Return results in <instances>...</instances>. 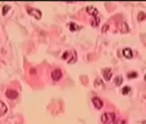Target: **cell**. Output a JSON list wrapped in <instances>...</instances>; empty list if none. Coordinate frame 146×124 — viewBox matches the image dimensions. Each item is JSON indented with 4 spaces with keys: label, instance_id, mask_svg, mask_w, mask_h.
I'll list each match as a JSON object with an SVG mask.
<instances>
[{
    "label": "cell",
    "instance_id": "6da1fadb",
    "mask_svg": "<svg viewBox=\"0 0 146 124\" xmlns=\"http://www.w3.org/2000/svg\"><path fill=\"white\" fill-rule=\"evenodd\" d=\"M62 58L66 60L69 63H73L77 60V54L75 50H69L64 52Z\"/></svg>",
    "mask_w": 146,
    "mask_h": 124
},
{
    "label": "cell",
    "instance_id": "7a4b0ae2",
    "mask_svg": "<svg viewBox=\"0 0 146 124\" xmlns=\"http://www.w3.org/2000/svg\"><path fill=\"white\" fill-rule=\"evenodd\" d=\"M115 120V114L113 112L103 113L101 116V121L104 124H110Z\"/></svg>",
    "mask_w": 146,
    "mask_h": 124
},
{
    "label": "cell",
    "instance_id": "3957f363",
    "mask_svg": "<svg viewBox=\"0 0 146 124\" xmlns=\"http://www.w3.org/2000/svg\"><path fill=\"white\" fill-rule=\"evenodd\" d=\"M29 14L34 16L35 19H40L42 17V12L39 9L34 8V7H28L27 8Z\"/></svg>",
    "mask_w": 146,
    "mask_h": 124
},
{
    "label": "cell",
    "instance_id": "277c9868",
    "mask_svg": "<svg viewBox=\"0 0 146 124\" xmlns=\"http://www.w3.org/2000/svg\"><path fill=\"white\" fill-rule=\"evenodd\" d=\"M51 77L54 81H58L62 77V72L60 69H55L51 73Z\"/></svg>",
    "mask_w": 146,
    "mask_h": 124
},
{
    "label": "cell",
    "instance_id": "5b68a950",
    "mask_svg": "<svg viewBox=\"0 0 146 124\" xmlns=\"http://www.w3.org/2000/svg\"><path fill=\"white\" fill-rule=\"evenodd\" d=\"M92 103H93L94 106L95 107L98 109H102L103 107V105H104L103 101L98 97H94L92 99Z\"/></svg>",
    "mask_w": 146,
    "mask_h": 124
},
{
    "label": "cell",
    "instance_id": "8992f818",
    "mask_svg": "<svg viewBox=\"0 0 146 124\" xmlns=\"http://www.w3.org/2000/svg\"><path fill=\"white\" fill-rule=\"evenodd\" d=\"M6 96H7L8 99H14L15 98L18 97V93L16 90H12V89H9L6 91Z\"/></svg>",
    "mask_w": 146,
    "mask_h": 124
},
{
    "label": "cell",
    "instance_id": "52a82bcc",
    "mask_svg": "<svg viewBox=\"0 0 146 124\" xmlns=\"http://www.w3.org/2000/svg\"><path fill=\"white\" fill-rule=\"evenodd\" d=\"M86 10V12L88 14L93 15L94 17L98 15V10L96 7H93V6H87Z\"/></svg>",
    "mask_w": 146,
    "mask_h": 124
},
{
    "label": "cell",
    "instance_id": "ba28073f",
    "mask_svg": "<svg viewBox=\"0 0 146 124\" xmlns=\"http://www.w3.org/2000/svg\"><path fill=\"white\" fill-rule=\"evenodd\" d=\"M103 76L106 81H109L112 77V71L110 68H105L103 70Z\"/></svg>",
    "mask_w": 146,
    "mask_h": 124
},
{
    "label": "cell",
    "instance_id": "9c48e42d",
    "mask_svg": "<svg viewBox=\"0 0 146 124\" xmlns=\"http://www.w3.org/2000/svg\"><path fill=\"white\" fill-rule=\"evenodd\" d=\"M7 112V107L3 101H0V117L5 115Z\"/></svg>",
    "mask_w": 146,
    "mask_h": 124
},
{
    "label": "cell",
    "instance_id": "30bf717a",
    "mask_svg": "<svg viewBox=\"0 0 146 124\" xmlns=\"http://www.w3.org/2000/svg\"><path fill=\"white\" fill-rule=\"evenodd\" d=\"M123 55L126 58H131L133 56L132 51L130 48H125L123 49Z\"/></svg>",
    "mask_w": 146,
    "mask_h": 124
},
{
    "label": "cell",
    "instance_id": "8fae6325",
    "mask_svg": "<svg viewBox=\"0 0 146 124\" xmlns=\"http://www.w3.org/2000/svg\"><path fill=\"white\" fill-rule=\"evenodd\" d=\"M68 27L71 31H76L79 29V27L78 26V24L74 23V22H70L68 23Z\"/></svg>",
    "mask_w": 146,
    "mask_h": 124
},
{
    "label": "cell",
    "instance_id": "7c38bea8",
    "mask_svg": "<svg viewBox=\"0 0 146 124\" xmlns=\"http://www.w3.org/2000/svg\"><path fill=\"white\" fill-rule=\"evenodd\" d=\"M114 82L117 86H120L123 82V78L121 76H117L114 79Z\"/></svg>",
    "mask_w": 146,
    "mask_h": 124
},
{
    "label": "cell",
    "instance_id": "4fadbf2b",
    "mask_svg": "<svg viewBox=\"0 0 146 124\" xmlns=\"http://www.w3.org/2000/svg\"><path fill=\"white\" fill-rule=\"evenodd\" d=\"M100 22V18L97 16H95L94 17V19H92V21H91V25L93 26V27H96V26L99 25Z\"/></svg>",
    "mask_w": 146,
    "mask_h": 124
},
{
    "label": "cell",
    "instance_id": "5bb4252c",
    "mask_svg": "<svg viewBox=\"0 0 146 124\" xmlns=\"http://www.w3.org/2000/svg\"><path fill=\"white\" fill-rule=\"evenodd\" d=\"M130 91H131V87H130L129 86H125V87H123V88H122V90H121V92H122V94H123V95H127V94L129 93Z\"/></svg>",
    "mask_w": 146,
    "mask_h": 124
},
{
    "label": "cell",
    "instance_id": "9a60e30c",
    "mask_svg": "<svg viewBox=\"0 0 146 124\" xmlns=\"http://www.w3.org/2000/svg\"><path fill=\"white\" fill-rule=\"evenodd\" d=\"M121 32H126L129 31V27H128L127 23H125V22H123L122 24H121Z\"/></svg>",
    "mask_w": 146,
    "mask_h": 124
},
{
    "label": "cell",
    "instance_id": "2e32d148",
    "mask_svg": "<svg viewBox=\"0 0 146 124\" xmlns=\"http://www.w3.org/2000/svg\"><path fill=\"white\" fill-rule=\"evenodd\" d=\"M127 76L129 79H134V78H136L137 76V73L135 72V71H131V72L128 73L127 74Z\"/></svg>",
    "mask_w": 146,
    "mask_h": 124
},
{
    "label": "cell",
    "instance_id": "e0dca14e",
    "mask_svg": "<svg viewBox=\"0 0 146 124\" xmlns=\"http://www.w3.org/2000/svg\"><path fill=\"white\" fill-rule=\"evenodd\" d=\"M138 19L140 21L145 20V12H139V14H138Z\"/></svg>",
    "mask_w": 146,
    "mask_h": 124
},
{
    "label": "cell",
    "instance_id": "ac0fdd59",
    "mask_svg": "<svg viewBox=\"0 0 146 124\" xmlns=\"http://www.w3.org/2000/svg\"><path fill=\"white\" fill-rule=\"evenodd\" d=\"M10 9V6H8V5H5V6L3 7V8H2V13H3L4 15H5Z\"/></svg>",
    "mask_w": 146,
    "mask_h": 124
},
{
    "label": "cell",
    "instance_id": "d6986e66",
    "mask_svg": "<svg viewBox=\"0 0 146 124\" xmlns=\"http://www.w3.org/2000/svg\"><path fill=\"white\" fill-rule=\"evenodd\" d=\"M114 124H126V121L123 119H117L115 120Z\"/></svg>",
    "mask_w": 146,
    "mask_h": 124
}]
</instances>
